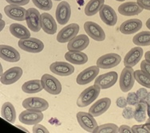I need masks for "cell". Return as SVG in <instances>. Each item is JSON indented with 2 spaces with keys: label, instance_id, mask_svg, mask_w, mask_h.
<instances>
[{
  "label": "cell",
  "instance_id": "6da1fadb",
  "mask_svg": "<svg viewBox=\"0 0 150 133\" xmlns=\"http://www.w3.org/2000/svg\"><path fill=\"white\" fill-rule=\"evenodd\" d=\"M100 91L101 88L96 84L88 87L79 95L77 100V105L80 108L89 106L98 98L100 94Z\"/></svg>",
  "mask_w": 150,
  "mask_h": 133
},
{
  "label": "cell",
  "instance_id": "7a4b0ae2",
  "mask_svg": "<svg viewBox=\"0 0 150 133\" xmlns=\"http://www.w3.org/2000/svg\"><path fill=\"white\" fill-rule=\"evenodd\" d=\"M42 85L48 93L51 95H58L62 92V84L58 79L54 76L50 75L48 73L43 74L41 78Z\"/></svg>",
  "mask_w": 150,
  "mask_h": 133
},
{
  "label": "cell",
  "instance_id": "3957f363",
  "mask_svg": "<svg viewBox=\"0 0 150 133\" xmlns=\"http://www.w3.org/2000/svg\"><path fill=\"white\" fill-rule=\"evenodd\" d=\"M18 47L24 51L31 53H38L42 52L44 49V44L39 39L35 38H29L26 39H19L18 42Z\"/></svg>",
  "mask_w": 150,
  "mask_h": 133
},
{
  "label": "cell",
  "instance_id": "277c9868",
  "mask_svg": "<svg viewBox=\"0 0 150 133\" xmlns=\"http://www.w3.org/2000/svg\"><path fill=\"white\" fill-rule=\"evenodd\" d=\"M134 77V71L132 67H125L121 71L120 80H119V85L121 90L124 93H127L131 90L134 85L135 82Z\"/></svg>",
  "mask_w": 150,
  "mask_h": 133
},
{
  "label": "cell",
  "instance_id": "5b68a950",
  "mask_svg": "<svg viewBox=\"0 0 150 133\" xmlns=\"http://www.w3.org/2000/svg\"><path fill=\"white\" fill-rule=\"evenodd\" d=\"M43 118L44 115L42 112L30 109L23 111L18 116L19 121L26 125H35L39 124Z\"/></svg>",
  "mask_w": 150,
  "mask_h": 133
},
{
  "label": "cell",
  "instance_id": "8992f818",
  "mask_svg": "<svg viewBox=\"0 0 150 133\" xmlns=\"http://www.w3.org/2000/svg\"><path fill=\"white\" fill-rule=\"evenodd\" d=\"M84 30L88 36L93 40L102 42L105 39V33L98 23L94 22L88 21L84 23Z\"/></svg>",
  "mask_w": 150,
  "mask_h": 133
},
{
  "label": "cell",
  "instance_id": "52a82bcc",
  "mask_svg": "<svg viewBox=\"0 0 150 133\" xmlns=\"http://www.w3.org/2000/svg\"><path fill=\"white\" fill-rule=\"evenodd\" d=\"M79 30H80V27L78 24H69L58 32L57 35V41L60 43L69 42V41L78 35Z\"/></svg>",
  "mask_w": 150,
  "mask_h": 133
},
{
  "label": "cell",
  "instance_id": "ba28073f",
  "mask_svg": "<svg viewBox=\"0 0 150 133\" xmlns=\"http://www.w3.org/2000/svg\"><path fill=\"white\" fill-rule=\"evenodd\" d=\"M121 61V58L120 55L117 53H106L101 56L100 58L97 60V65L100 69L107 70V69H111L114 68L117 65H118Z\"/></svg>",
  "mask_w": 150,
  "mask_h": 133
},
{
  "label": "cell",
  "instance_id": "9c48e42d",
  "mask_svg": "<svg viewBox=\"0 0 150 133\" xmlns=\"http://www.w3.org/2000/svg\"><path fill=\"white\" fill-rule=\"evenodd\" d=\"M77 120L81 128L88 132H93L96 127H98V123L90 113L78 112L77 113Z\"/></svg>",
  "mask_w": 150,
  "mask_h": 133
},
{
  "label": "cell",
  "instance_id": "30bf717a",
  "mask_svg": "<svg viewBox=\"0 0 150 133\" xmlns=\"http://www.w3.org/2000/svg\"><path fill=\"white\" fill-rule=\"evenodd\" d=\"M23 74V69L20 67H12L5 72L1 74V83L5 85H9L17 82Z\"/></svg>",
  "mask_w": 150,
  "mask_h": 133
},
{
  "label": "cell",
  "instance_id": "8fae6325",
  "mask_svg": "<svg viewBox=\"0 0 150 133\" xmlns=\"http://www.w3.org/2000/svg\"><path fill=\"white\" fill-rule=\"evenodd\" d=\"M118 75L114 71L106 72L98 76L94 81V84L101 88V89H107L113 86L117 81Z\"/></svg>",
  "mask_w": 150,
  "mask_h": 133
},
{
  "label": "cell",
  "instance_id": "7c38bea8",
  "mask_svg": "<svg viewBox=\"0 0 150 133\" xmlns=\"http://www.w3.org/2000/svg\"><path fill=\"white\" fill-rule=\"evenodd\" d=\"M26 22L29 30L34 32H38L41 26V15L35 8H29L26 11Z\"/></svg>",
  "mask_w": 150,
  "mask_h": 133
},
{
  "label": "cell",
  "instance_id": "4fadbf2b",
  "mask_svg": "<svg viewBox=\"0 0 150 133\" xmlns=\"http://www.w3.org/2000/svg\"><path fill=\"white\" fill-rule=\"evenodd\" d=\"M99 71H100V68L98 65L88 67L78 74L76 79L77 83L80 85L89 84L95 79L98 74H99Z\"/></svg>",
  "mask_w": 150,
  "mask_h": 133
},
{
  "label": "cell",
  "instance_id": "5bb4252c",
  "mask_svg": "<svg viewBox=\"0 0 150 133\" xmlns=\"http://www.w3.org/2000/svg\"><path fill=\"white\" fill-rule=\"evenodd\" d=\"M23 107L26 109L37 110L44 112L49 108V103L41 97H28L23 101Z\"/></svg>",
  "mask_w": 150,
  "mask_h": 133
},
{
  "label": "cell",
  "instance_id": "9a60e30c",
  "mask_svg": "<svg viewBox=\"0 0 150 133\" xmlns=\"http://www.w3.org/2000/svg\"><path fill=\"white\" fill-rule=\"evenodd\" d=\"M71 16V8L69 3L66 1L61 2L56 8L55 17L58 23L60 25H65L69 22Z\"/></svg>",
  "mask_w": 150,
  "mask_h": 133
},
{
  "label": "cell",
  "instance_id": "2e32d148",
  "mask_svg": "<svg viewBox=\"0 0 150 133\" xmlns=\"http://www.w3.org/2000/svg\"><path fill=\"white\" fill-rule=\"evenodd\" d=\"M26 11L25 8H23L22 6H17V5H7L4 7V12L8 18H11L13 20L22 21L26 20Z\"/></svg>",
  "mask_w": 150,
  "mask_h": 133
},
{
  "label": "cell",
  "instance_id": "e0dca14e",
  "mask_svg": "<svg viewBox=\"0 0 150 133\" xmlns=\"http://www.w3.org/2000/svg\"><path fill=\"white\" fill-rule=\"evenodd\" d=\"M50 70L56 75L67 77L74 73V67L68 62L56 61L50 65Z\"/></svg>",
  "mask_w": 150,
  "mask_h": 133
},
{
  "label": "cell",
  "instance_id": "ac0fdd59",
  "mask_svg": "<svg viewBox=\"0 0 150 133\" xmlns=\"http://www.w3.org/2000/svg\"><path fill=\"white\" fill-rule=\"evenodd\" d=\"M90 44V39L86 34L77 35L67 44V49L69 51H82Z\"/></svg>",
  "mask_w": 150,
  "mask_h": 133
},
{
  "label": "cell",
  "instance_id": "d6986e66",
  "mask_svg": "<svg viewBox=\"0 0 150 133\" xmlns=\"http://www.w3.org/2000/svg\"><path fill=\"white\" fill-rule=\"evenodd\" d=\"M144 51L140 46L133 47L126 53L124 58V65L125 67L135 66L143 57Z\"/></svg>",
  "mask_w": 150,
  "mask_h": 133
},
{
  "label": "cell",
  "instance_id": "ffe728a7",
  "mask_svg": "<svg viewBox=\"0 0 150 133\" xmlns=\"http://www.w3.org/2000/svg\"><path fill=\"white\" fill-rule=\"evenodd\" d=\"M100 18L102 22L108 26H115L117 22V15L115 11L109 5L104 4L99 11Z\"/></svg>",
  "mask_w": 150,
  "mask_h": 133
},
{
  "label": "cell",
  "instance_id": "44dd1931",
  "mask_svg": "<svg viewBox=\"0 0 150 133\" xmlns=\"http://www.w3.org/2000/svg\"><path fill=\"white\" fill-rule=\"evenodd\" d=\"M41 26L42 29L47 34H54L57 31V23L52 15L49 13H42L41 15Z\"/></svg>",
  "mask_w": 150,
  "mask_h": 133
},
{
  "label": "cell",
  "instance_id": "7402d4cb",
  "mask_svg": "<svg viewBox=\"0 0 150 133\" xmlns=\"http://www.w3.org/2000/svg\"><path fill=\"white\" fill-rule=\"evenodd\" d=\"M142 28V22L137 18H131L125 21L120 26V31L123 34H133Z\"/></svg>",
  "mask_w": 150,
  "mask_h": 133
},
{
  "label": "cell",
  "instance_id": "603a6c76",
  "mask_svg": "<svg viewBox=\"0 0 150 133\" xmlns=\"http://www.w3.org/2000/svg\"><path fill=\"white\" fill-rule=\"evenodd\" d=\"M0 58L8 62H18L20 60V53L14 47L6 45H1Z\"/></svg>",
  "mask_w": 150,
  "mask_h": 133
},
{
  "label": "cell",
  "instance_id": "cb8c5ba5",
  "mask_svg": "<svg viewBox=\"0 0 150 133\" xmlns=\"http://www.w3.org/2000/svg\"><path fill=\"white\" fill-rule=\"evenodd\" d=\"M111 105V100L108 97H104L98 100L93 104L89 109V113L94 117L102 115L109 109Z\"/></svg>",
  "mask_w": 150,
  "mask_h": 133
},
{
  "label": "cell",
  "instance_id": "d4e9b609",
  "mask_svg": "<svg viewBox=\"0 0 150 133\" xmlns=\"http://www.w3.org/2000/svg\"><path fill=\"white\" fill-rule=\"evenodd\" d=\"M143 9L139 6L137 2H127L118 6V12L124 16H134L141 14Z\"/></svg>",
  "mask_w": 150,
  "mask_h": 133
},
{
  "label": "cell",
  "instance_id": "484cf974",
  "mask_svg": "<svg viewBox=\"0 0 150 133\" xmlns=\"http://www.w3.org/2000/svg\"><path fill=\"white\" fill-rule=\"evenodd\" d=\"M67 61L74 65H84L88 61V56L81 51H68L65 54Z\"/></svg>",
  "mask_w": 150,
  "mask_h": 133
},
{
  "label": "cell",
  "instance_id": "4316f807",
  "mask_svg": "<svg viewBox=\"0 0 150 133\" xmlns=\"http://www.w3.org/2000/svg\"><path fill=\"white\" fill-rule=\"evenodd\" d=\"M1 116L11 124H15L16 120V110L10 102H5L1 108Z\"/></svg>",
  "mask_w": 150,
  "mask_h": 133
},
{
  "label": "cell",
  "instance_id": "83f0119b",
  "mask_svg": "<svg viewBox=\"0 0 150 133\" xmlns=\"http://www.w3.org/2000/svg\"><path fill=\"white\" fill-rule=\"evenodd\" d=\"M10 32L14 37L19 39L30 38V32L26 26L19 23H12L9 27Z\"/></svg>",
  "mask_w": 150,
  "mask_h": 133
},
{
  "label": "cell",
  "instance_id": "f1b7e54d",
  "mask_svg": "<svg viewBox=\"0 0 150 133\" xmlns=\"http://www.w3.org/2000/svg\"><path fill=\"white\" fill-rule=\"evenodd\" d=\"M43 89V87L42 85L41 80H31L26 81L22 86V90L25 93L34 94L41 92Z\"/></svg>",
  "mask_w": 150,
  "mask_h": 133
},
{
  "label": "cell",
  "instance_id": "f546056e",
  "mask_svg": "<svg viewBox=\"0 0 150 133\" xmlns=\"http://www.w3.org/2000/svg\"><path fill=\"white\" fill-rule=\"evenodd\" d=\"M105 0H90L88 2L85 7V14L86 16L95 15L104 5Z\"/></svg>",
  "mask_w": 150,
  "mask_h": 133
},
{
  "label": "cell",
  "instance_id": "4dcf8cb0",
  "mask_svg": "<svg viewBox=\"0 0 150 133\" xmlns=\"http://www.w3.org/2000/svg\"><path fill=\"white\" fill-rule=\"evenodd\" d=\"M147 106V104L143 101H140L138 104H136L134 109V119L136 121L142 123L146 120Z\"/></svg>",
  "mask_w": 150,
  "mask_h": 133
},
{
  "label": "cell",
  "instance_id": "1f68e13d",
  "mask_svg": "<svg viewBox=\"0 0 150 133\" xmlns=\"http://www.w3.org/2000/svg\"><path fill=\"white\" fill-rule=\"evenodd\" d=\"M133 42L137 46H150V31H142L133 37Z\"/></svg>",
  "mask_w": 150,
  "mask_h": 133
},
{
  "label": "cell",
  "instance_id": "d6a6232c",
  "mask_svg": "<svg viewBox=\"0 0 150 133\" xmlns=\"http://www.w3.org/2000/svg\"><path fill=\"white\" fill-rule=\"evenodd\" d=\"M134 77L137 83L143 87L150 89V77L147 75L145 72L141 70H137L134 72Z\"/></svg>",
  "mask_w": 150,
  "mask_h": 133
},
{
  "label": "cell",
  "instance_id": "836d02e7",
  "mask_svg": "<svg viewBox=\"0 0 150 133\" xmlns=\"http://www.w3.org/2000/svg\"><path fill=\"white\" fill-rule=\"evenodd\" d=\"M93 132L95 133H116L119 132V127L114 124H105L96 127Z\"/></svg>",
  "mask_w": 150,
  "mask_h": 133
},
{
  "label": "cell",
  "instance_id": "e575fe53",
  "mask_svg": "<svg viewBox=\"0 0 150 133\" xmlns=\"http://www.w3.org/2000/svg\"><path fill=\"white\" fill-rule=\"evenodd\" d=\"M32 2L35 4V6H37L38 8L42 11H47L52 9V0H32Z\"/></svg>",
  "mask_w": 150,
  "mask_h": 133
},
{
  "label": "cell",
  "instance_id": "d590c367",
  "mask_svg": "<svg viewBox=\"0 0 150 133\" xmlns=\"http://www.w3.org/2000/svg\"><path fill=\"white\" fill-rule=\"evenodd\" d=\"M126 100H127L128 104L130 105V106H135L136 104H137L139 102L141 101L137 95V93H133V92L128 93Z\"/></svg>",
  "mask_w": 150,
  "mask_h": 133
},
{
  "label": "cell",
  "instance_id": "8d00e7d4",
  "mask_svg": "<svg viewBox=\"0 0 150 133\" xmlns=\"http://www.w3.org/2000/svg\"><path fill=\"white\" fill-rule=\"evenodd\" d=\"M132 128V132L134 133H149L150 132L149 128L144 125H133Z\"/></svg>",
  "mask_w": 150,
  "mask_h": 133
},
{
  "label": "cell",
  "instance_id": "74e56055",
  "mask_svg": "<svg viewBox=\"0 0 150 133\" xmlns=\"http://www.w3.org/2000/svg\"><path fill=\"white\" fill-rule=\"evenodd\" d=\"M122 116L126 120H131L134 118V109L132 107L126 106L122 111Z\"/></svg>",
  "mask_w": 150,
  "mask_h": 133
},
{
  "label": "cell",
  "instance_id": "f35d334b",
  "mask_svg": "<svg viewBox=\"0 0 150 133\" xmlns=\"http://www.w3.org/2000/svg\"><path fill=\"white\" fill-rule=\"evenodd\" d=\"M33 132L34 133H48L49 131L46 128V127H44L43 125H41L39 124L35 125V126L33 127Z\"/></svg>",
  "mask_w": 150,
  "mask_h": 133
},
{
  "label": "cell",
  "instance_id": "ab89813d",
  "mask_svg": "<svg viewBox=\"0 0 150 133\" xmlns=\"http://www.w3.org/2000/svg\"><path fill=\"white\" fill-rule=\"evenodd\" d=\"M6 3L12 5H17V6H25L29 3L30 0H6Z\"/></svg>",
  "mask_w": 150,
  "mask_h": 133
},
{
  "label": "cell",
  "instance_id": "60d3db41",
  "mask_svg": "<svg viewBox=\"0 0 150 133\" xmlns=\"http://www.w3.org/2000/svg\"><path fill=\"white\" fill-rule=\"evenodd\" d=\"M137 3L143 10L150 11V0H137Z\"/></svg>",
  "mask_w": 150,
  "mask_h": 133
},
{
  "label": "cell",
  "instance_id": "b9f144b4",
  "mask_svg": "<svg viewBox=\"0 0 150 133\" xmlns=\"http://www.w3.org/2000/svg\"><path fill=\"white\" fill-rule=\"evenodd\" d=\"M141 70L150 77V63L147 61H143L141 63Z\"/></svg>",
  "mask_w": 150,
  "mask_h": 133
},
{
  "label": "cell",
  "instance_id": "7bdbcfd3",
  "mask_svg": "<svg viewBox=\"0 0 150 133\" xmlns=\"http://www.w3.org/2000/svg\"><path fill=\"white\" fill-rule=\"evenodd\" d=\"M116 104H117V106H118L119 108H124L128 105V102L127 100L125 98L124 96H120L117 99V101H116Z\"/></svg>",
  "mask_w": 150,
  "mask_h": 133
},
{
  "label": "cell",
  "instance_id": "ee69618b",
  "mask_svg": "<svg viewBox=\"0 0 150 133\" xmlns=\"http://www.w3.org/2000/svg\"><path fill=\"white\" fill-rule=\"evenodd\" d=\"M137 95L138 96V98L140 99V101H142V100H144L145 97H146V96L148 94V91L146 89H144V88H141V89H139L137 91Z\"/></svg>",
  "mask_w": 150,
  "mask_h": 133
},
{
  "label": "cell",
  "instance_id": "f6af8a7d",
  "mask_svg": "<svg viewBox=\"0 0 150 133\" xmlns=\"http://www.w3.org/2000/svg\"><path fill=\"white\" fill-rule=\"evenodd\" d=\"M119 132L121 133H131L132 132V128L126 125H121V127H119Z\"/></svg>",
  "mask_w": 150,
  "mask_h": 133
},
{
  "label": "cell",
  "instance_id": "bcb514c9",
  "mask_svg": "<svg viewBox=\"0 0 150 133\" xmlns=\"http://www.w3.org/2000/svg\"><path fill=\"white\" fill-rule=\"evenodd\" d=\"M141 101L144 102V103L147 104V105H150V93H148L146 97H145L144 100Z\"/></svg>",
  "mask_w": 150,
  "mask_h": 133
},
{
  "label": "cell",
  "instance_id": "7dc6e473",
  "mask_svg": "<svg viewBox=\"0 0 150 133\" xmlns=\"http://www.w3.org/2000/svg\"><path fill=\"white\" fill-rule=\"evenodd\" d=\"M144 59H145V61H147L148 62L150 63V51H147L144 53Z\"/></svg>",
  "mask_w": 150,
  "mask_h": 133
},
{
  "label": "cell",
  "instance_id": "c3c4849f",
  "mask_svg": "<svg viewBox=\"0 0 150 133\" xmlns=\"http://www.w3.org/2000/svg\"><path fill=\"white\" fill-rule=\"evenodd\" d=\"M15 127H18V128H19V129H21V130H22V131H24L25 132H28V130H27V129H26L25 127H22V126H20V125H15Z\"/></svg>",
  "mask_w": 150,
  "mask_h": 133
},
{
  "label": "cell",
  "instance_id": "681fc988",
  "mask_svg": "<svg viewBox=\"0 0 150 133\" xmlns=\"http://www.w3.org/2000/svg\"><path fill=\"white\" fill-rule=\"evenodd\" d=\"M4 26H5V22L3 20V18H1V28H0V31H2L4 28Z\"/></svg>",
  "mask_w": 150,
  "mask_h": 133
},
{
  "label": "cell",
  "instance_id": "f907efd6",
  "mask_svg": "<svg viewBox=\"0 0 150 133\" xmlns=\"http://www.w3.org/2000/svg\"><path fill=\"white\" fill-rule=\"evenodd\" d=\"M146 26L149 30H150V18L146 21Z\"/></svg>",
  "mask_w": 150,
  "mask_h": 133
},
{
  "label": "cell",
  "instance_id": "816d5d0a",
  "mask_svg": "<svg viewBox=\"0 0 150 133\" xmlns=\"http://www.w3.org/2000/svg\"><path fill=\"white\" fill-rule=\"evenodd\" d=\"M145 125H146V126H147V127L149 128V130H150V119H148L147 120H146Z\"/></svg>",
  "mask_w": 150,
  "mask_h": 133
},
{
  "label": "cell",
  "instance_id": "f5cc1de1",
  "mask_svg": "<svg viewBox=\"0 0 150 133\" xmlns=\"http://www.w3.org/2000/svg\"><path fill=\"white\" fill-rule=\"evenodd\" d=\"M147 114L150 119V105H148L147 106Z\"/></svg>",
  "mask_w": 150,
  "mask_h": 133
},
{
  "label": "cell",
  "instance_id": "db71d44e",
  "mask_svg": "<svg viewBox=\"0 0 150 133\" xmlns=\"http://www.w3.org/2000/svg\"><path fill=\"white\" fill-rule=\"evenodd\" d=\"M116 1H118V2H124L125 0H116Z\"/></svg>",
  "mask_w": 150,
  "mask_h": 133
},
{
  "label": "cell",
  "instance_id": "11a10c76",
  "mask_svg": "<svg viewBox=\"0 0 150 133\" xmlns=\"http://www.w3.org/2000/svg\"><path fill=\"white\" fill-rule=\"evenodd\" d=\"M54 1H62V0H54Z\"/></svg>",
  "mask_w": 150,
  "mask_h": 133
}]
</instances>
